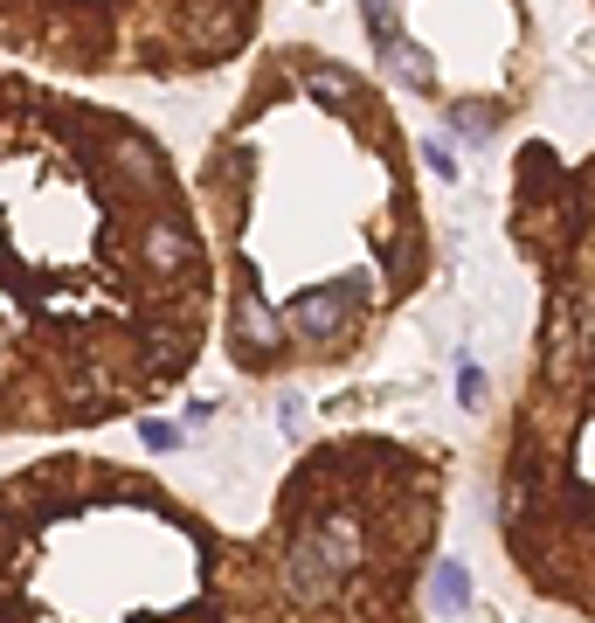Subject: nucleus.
<instances>
[{"instance_id": "f257e3e1", "label": "nucleus", "mask_w": 595, "mask_h": 623, "mask_svg": "<svg viewBox=\"0 0 595 623\" xmlns=\"http://www.w3.org/2000/svg\"><path fill=\"white\" fill-rule=\"evenodd\" d=\"M353 561H360V527L347 513H326V519H312V527L298 534V548H291V589L319 595L332 576H347Z\"/></svg>"}, {"instance_id": "f03ea898", "label": "nucleus", "mask_w": 595, "mask_h": 623, "mask_svg": "<svg viewBox=\"0 0 595 623\" xmlns=\"http://www.w3.org/2000/svg\"><path fill=\"white\" fill-rule=\"evenodd\" d=\"M291 326L305 332V340H332V332L347 326V284H340V292H305V298H291Z\"/></svg>"}, {"instance_id": "7ed1b4c3", "label": "nucleus", "mask_w": 595, "mask_h": 623, "mask_svg": "<svg viewBox=\"0 0 595 623\" xmlns=\"http://www.w3.org/2000/svg\"><path fill=\"white\" fill-rule=\"evenodd\" d=\"M236 347H243L249 360H264V353L277 347V319L264 312V298H236Z\"/></svg>"}, {"instance_id": "20e7f679", "label": "nucleus", "mask_w": 595, "mask_h": 623, "mask_svg": "<svg viewBox=\"0 0 595 623\" xmlns=\"http://www.w3.org/2000/svg\"><path fill=\"white\" fill-rule=\"evenodd\" d=\"M146 264L152 271H180V264H188V229H180V222H152L146 229Z\"/></svg>"}, {"instance_id": "39448f33", "label": "nucleus", "mask_w": 595, "mask_h": 623, "mask_svg": "<svg viewBox=\"0 0 595 623\" xmlns=\"http://www.w3.org/2000/svg\"><path fill=\"white\" fill-rule=\"evenodd\" d=\"M381 56H387V70H402V76H408V91H436V63H429V49H416V42H381Z\"/></svg>"}, {"instance_id": "423d86ee", "label": "nucleus", "mask_w": 595, "mask_h": 623, "mask_svg": "<svg viewBox=\"0 0 595 623\" xmlns=\"http://www.w3.org/2000/svg\"><path fill=\"white\" fill-rule=\"evenodd\" d=\"M436 610H444V616L471 610V576H464V561H444V568H436Z\"/></svg>"}, {"instance_id": "0eeeda50", "label": "nucleus", "mask_w": 595, "mask_h": 623, "mask_svg": "<svg viewBox=\"0 0 595 623\" xmlns=\"http://www.w3.org/2000/svg\"><path fill=\"white\" fill-rule=\"evenodd\" d=\"M360 14H368L374 42H395V0H360Z\"/></svg>"}, {"instance_id": "6e6552de", "label": "nucleus", "mask_w": 595, "mask_h": 623, "mask_svg": "<svg viewBox=\"0 0 595 623\" xmlns=\"http://www.w3.org/2000/svg\"><path fill=\"white\" fill-rule=\"evenodd\" d=\"M457 402H464V409H478V402H485V374L471 368V360L457 368Z\"/></svg>"}, {"instance_id": "1a4fd4ad", "label": "nucleus", "mask_w": 595, "mask_h": 623, "mask_svg": "<svg viewBox=\"0 0 595 623\" xmlns=\"http://www.w3.org/2000/svg\"><path fill=\"white\" fill-rule=\"evenodd\" d=\"M146 444L152 451H173V423H146Z\"/></svg>"}]
</instances>
